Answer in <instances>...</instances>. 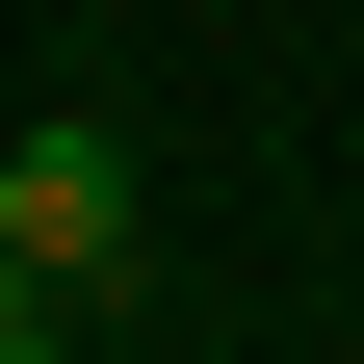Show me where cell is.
Returning a JSON list of instances; mask_svg holds the SVG:
<instances>
[{
  "label": "cell",
  "mask_w": 364,
  "mask_h": 364,
  "mask_svg": "<svg viewBox=\"0 0 364 364\" xmlns=\"http://www.w3.org/2000/svg\"><path fill=\"white\" fill-rule=\"evenodd\" d=\"M0 260H26V287H53V312H105L130 287V260H156V182H130V130H0Z\"/></svg>",
  "instance_id": "obj_1"
},
{
  "label": "cell",
  "mask_w": 364,
  "mask_h": 364,
  "mask_svg": "<svg viewBox=\"0 0 364 364\" xmlns=\"http://www.w3.org/2000/svg\"><path fill=\"white\" fill-rule=\"evenodd\" d=\"M0 364H78V312H53V287H26V260H0Z\"/></svg>",
  "instance_id": "obj_2"
}]
</instances>
